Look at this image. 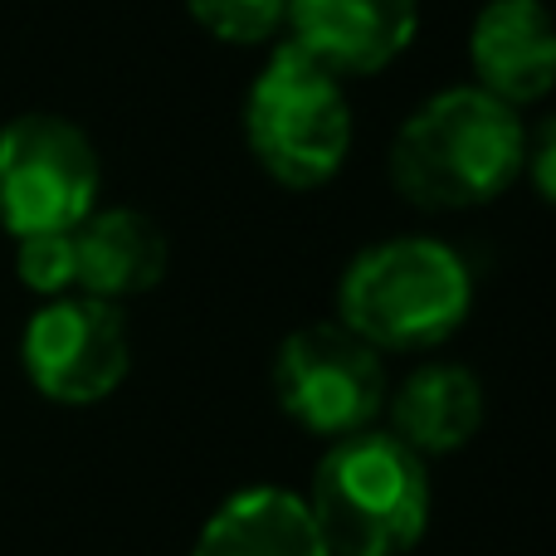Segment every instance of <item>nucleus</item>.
<instances>
[{"label":"nucleus","mask_w":556,"mask_h":556,"mask_svg":"<svg viewBox=\"0 0 556 556\" xmlns=\"http://www.w3.org/2000/svg\"><path fill=\"white\" fill-rule=\"evenodd\" d=\"M386 410H391L395 440L410 444L420 459H440V454H459L483 430L489 401L469 366L430 362L386 395Z\"/></svg>","instance_id":"9d476101"},{"label":"nucleus","mask_w":556,"mask_h":556,"mask_svg":"<svg viewBox=\"0 0 556 556\" xmlns=\"http://www.w3.org/2000/svg\"><path fill=\"white\" fill-rule=\"evenodd\" d=\"M191 556H332L298 493L260 483L230 493L195 532Z\"/></svg>","instance_id":"f8f14e48"},{"label":"nucleus","mask_w":556,"mask_h":556,"mask_svg":"<svg viewBox=\"0 0 556 556\" xmlns=\"http://www.w3.org/2000/svg\"><path fill=\"white\" fill-rule=\"evenodd\" d=\"M288 45L337 78L391 68L420 29V0H288Z\"/></svg>","instance_id":"6e6552de"},{"label":"nucleus","mask_w":556,"mask_h":556,"mask_svg":"<svg viewBox=\"0 0 556 556\" xmlns=\"http://www.w3.org/2000/svg\"><path fill=\"white\" fill-rule=\"evenodd\" d=\"M15 274L29 293L39 298H64L78 288V254H74V230L59 235H25L15 240Z\"/></svg>","instance_id":"4468645a"},{"label":"nucleus","mask_w":556,"mask_h":556,"mask_svg":"<svg viewBox=\"0 0 556 556\" xmlns=\"http://www.w3.org/2000/svg\"><path fill=\"white\" fill-rule=\"evenodd\" d=\"M103 166L68 117L20 113L0 127V225L10 240L78 230L98 211Z\"/></svg>","instance_id":"39448f33"},{"label":"nucleus","mask_w":556,"mask_h":556,"mask_svg":"<svg viewBox=\"0 0 556 556\" xmlns=\"http://www.w3.org/2000/svg\"><path fill=\"white\" fill-rule=\"evenodd\" d=\"M473 88L528 108L556 88V15L542 0H489L469 29Z\"/></svg>","instance_id":"1a4fd4ad"},{"label":"nucleus","mask_w":556,"mask_h":556,"mask_svg":"<svg viewBox=\"0 0 556 556\" xmlns=\"http://www.w3.org/2000/svg\"><path fill=\"white\" fill-rule=\"evenodd\" d=\"M29 386L54 405H98L132 371V337L117 303L88 293L49 298L20 337Z\"/></svg>","instance_id":"0eeeda50"},{"label":"nucleus","mask_w":556,"mask_h":556,"mask_svg":"<svg viewBox=\"0 0 556 556\" xmlns=\"http://www.w3.org/2000/svg\"><path fill=\"white\" fill-rule=\"evenodd\" d=\"M244 142L264 176L288 191L327 186L352 152V103L342 78L303 49L278 45L244 93Z\"/></svg>","instance_id":"20e7f679"},{"label":"nucleus","mask_w":556,"mask_h":556,"mask_svg":"<svg viewBox=\"0 0 556 556\" xmlns=\"http://www.w3.org/2000/svg\"><path fill=\"white\" fill-rule=\"evenodd\" d=\"M386 362L342 323H307L274 352V401L293 425L323 440L371 430L386 410Z\"/></svg>","instance_id":"423d86ee"},{"label":"nucleus","mask_w":556,"mask_h":556,"mask_svg":"<svg viewBox=\"0 0 556 556\" xmlns=\"http://www.w3.org/2000/svg\"><path fill=\"white\" fill-rule=\"evenodd\" d=\"M74 254L78 288L88 298H103V303L152 293L172 264V244H166L162 225L142 211H93L74 230Z\"/></svg>","instance_id":"9b49d317"},{"label":"nucleus","mask_w":556,"mask_h":556,"mask_svg":"<svg viewBox=\"0 0 556 556\" xmlns=\"http://www.w3.org/2000/svg\"><path fill=\"white\" fill-rule=\"evenodd\" d=\"M303 503L332 556H405L430 528V469L371 425L327 444Z\"/></svg>","instance_id":"f03ea898"},{"label":"nucleus","mask_w":556,"mask_h":556,"mask_svg":"<svg viewBox=\"0 0 556 556\" xmlns=\"http://www.w3.org/2000/svg\"><path fill=\"white\" fill-rule=\"evenodd\" d=\"M473 307L469 264L440 240H381L337 283V323L376 352H430L450 342Z\"/></svg>","instance_id":"7ed1b4c3"},{"label":"nucleus","mask_w":556,"mask_h":556,"mask_svg":"<svg viewBox=\"0 0 556 556\" xmlns=\"http://www.w3.org/2000/svg\"><path fill=\"white\" fill-rule=\"evenodd\" d=\"M528 127L483 88L425 98L391 142V181L420 211H473L522 176Z\"/></svg>","instance_id":"f257e3e1"},{"label":"nucleus","mask_w":556,"mask_h":556,"mask_svg":"<svg viewBox=\"0 0 556 556\" xmlns=\"http://www.w3.org/2000/svg\"><path fill=\"white\" fill-rule=\"evenodd\" d=\"M522 176L532 181V191L547 205H556V113L547 123H538V132L528 137V152H522Z\"/></svg>","instance_id":"2eb2a0df"},{"label":"nucleus","mask_w":556,"mask_h":556,"mask_svg":"<svg viewBox=\"0 0 556 556\" xmlns=\"http://www.w3.org/2000/svg\"><path fill=\"white\" fill-rule=\"evenodd\" d=\"M191 20L220 45H269V39L283 29L288 0H186Z\"/></svg>","instance_id":"ddd939ff"}]
</instances>
